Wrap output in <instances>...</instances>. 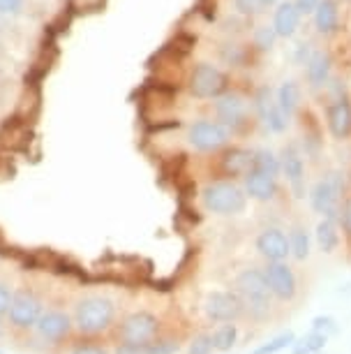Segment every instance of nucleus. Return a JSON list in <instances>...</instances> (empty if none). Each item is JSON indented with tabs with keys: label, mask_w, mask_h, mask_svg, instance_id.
I'll return each mask as SVG.
<instances>
[{
	"label": "nucleus",
	"mask_w": 351,
	"mask_h": 354,
	"mask_svg": "<svg viewBox=\"0 0 351 354\" xmlns=\"http://www.w3.org/2000/svg\"><path fill=\"white\" fill-rule=\"evenodd\" d=\"M236 292L243 299L245 310H250V315L257 319L266 317L270 313V301H273V294L268 290V283L263 278L261 269H245L238 273L236 278Z\"/></svg>",
	"instance_id": "f257e3e1"
},
{
	"label": "nucleus",
	"mask_w": 351,
	"mask_h": 354,
	"mask_svg": "<svg viewBox=\"0 0 351 354\" xmlns=\"http://www.w3.org/2000/svg\"><path fill=\"white\" fill-rule=\"evenodd\" d=\"M347 192L344 185V174L342 171H328L317 181L310 195V206L314 213H319L323 218H335L340 220V206Z\"/></svg>",
	"instance_id": "f03ea898"
},
{
	"label": "nucleus",
	"mask_w": 351,
	"mask_h": 354,
	"mask_svg": "<svg viewBox=\"0 0 351 354\" xmlns=\"http://www.w3.org/2000/svg\"><path fill=\"white\" fill-rule=\"evenodd\" d=\"M203 206L217 216H236L248 204V192L231 181H215L201 192Z\"/></svg>",
	"instance_id": "7ed1b4c3"
},
{
	"label": "nucleus",
	"mask_w": 351,
	"mask_h": 354,
	"mask_svg": "<svg viewBox=\"0 0 351 354\" xmlns=\"http://www.w3.org/2000/svg\"><path fill=\"white\" fill-rule=\"evenodd\" d=\"M114 317H116V306L109 299L92 297V299H83L77 306L74 322L79 331L90 336V333H102L104 329H109Z\"/></svg>",
	"instance_id": "20e7f679"
},
{
	"label": "nucleus",
	"mask_w": 351,
	"mask_h": 354,
	"mask_svg": "<svg viewBox=\"0 0 351 354\" xmlns=\"http://www.w3.org/2000/svg\"><path fill=\"white\" fill-rule=\"evenodd\" d=\"M229 91V77L210 63H199L190 72V93L199 100H217Z\"/></svg>",
	"instance_id": "39448f33"
},
{
	"label": "nucleus",
	"mask_w": 351,
	"mask_h": 354,
	"mask_svg": "<svg viewBox=\"0 0 351 354\" xmlns=\"http://www.w3.org/2000/svg\"><path fill=\"white\" fill-rule=\"evenodd\" d=\"M252 109H254V118L263 125V130L273 132V135H282L291 121V118L284 116L280 106H277L275 93L270 86L257 88V93L252 95Z\"/></svg>",
	"instance_id": "423d86ee"
},
{
	"label": "nucleus",
	"mask_w": 351,
	"mask_h": 354,
	"mask_svg": "<svg viewBox=\"0 0 351 354\" xmlns=\"http://www.w3.org/2000/svg\"><path fill=\"white\" fill-rule=\"evenodd\" d=\"M190 144L194 146L197 151L201 153H213L224 149L231 142V130L224 128L220 121H208V118H201V121L190 125Z\"/></svg>",
	"instance_id": "0eeeda50"
},
{
	"label": "nucleus",
	"mask_w": 351,
	"mask_h": 354,
	"mask_svg": "<svg viewBox=\"0 0 351 354\" xmlns=\"http://www.w3.org/2000/svg\"><path fill=\"white\" fill-rule=\"evenodd\" d=\"M215 116L224 128H229L231 132L243 130L250 123V104L248 100L238 93H224L217 97L215 102Z\"/></svg>",
	"instance_id": "6e6552de"
},
{
	"label": "nucleus",
	"mask_w": 351,
	"mask_h": 354,
	"mask_svg": "<svg viewBox=\"0 0 351 354\" xmlns=\"http://www.w3.org/2000/svg\"><path fill=\"white\" fill-rule=\"evenodd\" d=\"M280 167L287 178L291 192L296 199L305 195V160H303V151L296 142H289L280 153Z\"/></svg>",
	"instance_id": "1a4fd4ad"
},
{
	"label": "nucleus",
	"mask_w": 351,
	"mask_h": 354,
	"mask_svg": "<svg viewBox=\"0 0 351 354\" xmlns=\"http://www.w3.org/2000/svg\"><path fill=\"white\" fill-rule=\"evenodd\" d=\"M261 271L268 283V290L275 299H280V301H294L298 294V283H296V273L291 271V266L287 262H266Z\"/></svg>",
	"instance_id": "9d476101"
},
{
	"label": "nucleus",
	"mask_w": 351,
	"mask_h": 354,
	"mask_svg": "<svg viewBox=\"0 0 351 354\" xmlns=\"http://www.w3.org/2000/svg\"><path fill=\"white\" fill-rule=\"evenodd\" d=\"M203 308L213 322H234L245 313V304L238 292H213L208 294Z\"/></svg>",
	"instance_id": "9b49d317"
},
{
	"label": "nucleus",
	"mask_w": 351,
	"mask_h": 354,
	"mask_svg": "<svg viewBox=\"0 0 351 354\" xmlns=\"http://www.w3.org/2000/svg\"><path fill=\"white\" fill-rule=\"evenodd\" d=\"M10 322L17 329H30L37 324V319L42 317V304L37 297H32L30 292H19L12 297V306L8 310Z\"/></svg>",
	"instance_id": "f8f14e48"
},
{
	"label": "nucleus",
	"mask_w": 351,
	"mask_h": 354,
	"mask_svg": "<svg viewBox=\"0 0 351 354\" xmlns=\"http://www.w3.org/2000/svg\"><path fill=\"white\" fill-rule=\"evenodd\" d=\"M160 331V322L150 313H134L123 322L121 338L123 343H150Z\"/></svg>",
	"instance_id": "ddd939ff"
},
{
	"label": "nucleus",
	"mask_w": 351,
	"mask_h": 354,
	"mask_svg": "<svg viewBox=\"0 0 351 354\" xmlns=\"http://www.w3.org/2000/svg\"><path fill=\"white\" fill-rule=\"evenodd\" d=\"M257 252L266 259V262H287L291 255L289 250V236L280 227H266L257 236Z\"/></svg>",
	"instance_id": "4468645a"
},
{
	"label": "nucleus",
	"mask_w": 351,
	"mask_h": 354,
	"mask_svg": "<svg viewBox=\"0 0 351 354\" xmlns=\"http://www.w3.org/2000/svg\"><path fill=\"white\" fill-rule=\"evenodd\" d=\"M326 123L335 139L351 137V97L342 95L326 106Z\"/></svg>",
	"instance_id": "2eb2a0df"
},
{
	"label": "nucleus",
	"mask_w": 351,
	"mask_h": 354,
	"mask_svg": "<svg viewBox=\"0 0 351 354\" xmlns=\"http://www.w3.org/2000/svg\"><path fill=\"white\" fill-rule=\"evenodd\" d=\"M330 77H333V56L326 49H314L305 63V82L310 91H321Z\"/></svg>",
	"instance_id": "dca6fc26"
},
{
	"label": "nucleus",
	"mask_w": 351,
	"mask_h": 354,
	"mask_svg": "<svg viewBox=\"0 0 351 354\" xmlns=\"http://www.w3.org/2000/svg\"><path fill=\"white\" fill-rule=\"evenodd\" d=\"M220 167L224 176H248L250 171L254 169V151L250 149H241V146H231L222 153L220 158Z\"/></svg>",
	"instance_id": "f3484780"
},
{
	"label": "nucleus",
	"mask_w": 351,
	"mask_h": 354,
	"mask_svg": "<svg viewBox=\"0 0 351 354\" xmlns=\"http://www.w3.org/2000/svg\"><path fill=\"white\" fill-rule=\"evenodd\" d=\"M301 26V12L294 5V0H280L273 10V28L280 39H291Z\"/></svg>",
	"instance_id": "a211bd4d"
},
{
	"label": "nucleus",
	"mask_w": 351,
	"mask_h": 354,
	"mask_svg": "<svg viewBox=\"0 0 351 354\" xmlns=\"http://www.w3.org/2000/svg\"><path fill=\"white\" fill-rule=\"evenodd\" d=\"M243 181H245V192L252 199H257V202H273V199L280 195L277 178L268 176V174H263V171L252 169Z\"/></svg>",
	"instance_id": "6ab92c4d"
},
{
	"label": "nucleus",
	"mask_w": 351,
	"mask_h": 354,
	"mask_svg": "<svg viewBox=\"0 0 351 354\" xmlns=\"http://www.w3.org/2000/svg\"><path fill=\"white\" fill-rule=\"evenodd\" d=\"M37 333L42 336L44 340H51V343H56V340H63L65 336L70 333V317L65 315L61 310H46L42 313V317L37 319Z\"/></svg>",
	"instance_id": "aec40b11"
},
{
	"label": "nucleus",
	"mask_w": 351,
	"mask_h": 354,
	"mask_svg": "<svg viewBox=\"0 0 351 354\" xmlns=\"http://www.w3.org/2000/svg\"><path fill=\"white\" fill-rule=\"evenodd\" d=\"M312 17H314V28L319 35L330 37L340 30V3L337 0H319Z\"/></svg>",
	"instance_id": "412c9836"
},
{
	"label": "nucleus",
	"mask_w": 351,
	"mask_h": 354,
	"mask_svg": "<svg viewBox=\"0 0 351 354\" xmlns=\"http://www.w3.org/2000/svg\"><path fill=\"white\" fill-rule=\"evenodd\" d=\"M275 100L277 106L284 111L287 118H294L298 111H301V102H303V88L301 84L294 82V79H287V82L280 84V88L275 91Z\"/></svg>",
	"instance_id": "4be33fe9"
},
{
	"label": "nucleus",
	"mask_w": 351,
	"mask_h": 354,
	"mask_svg": "<svg viewBox=\"0 0 351 354\" xmlns=\"http://www.w3.org/2000/svg\"><path fill=\"white\" fill-rule=\"evenodd\" d=\"M317 243L323 252H333L340 245V223L335 218H323L317 225Z\"/></svg>",
	"instance_id": "5701e85b"
},
{
	"label": "nucleus",
	"mask_w": 351,
	"mask_h": 354,
	"mask_svg": "<svg viewBox=\"0 0 351 354\" xmlns=\"http://www.w3.org/2000/svg\"><path fill=\"white\" fill-rule=\"evenodd\" d=\"M289 250H291V257L296 262H305L310 257V234L305 230V225L296 223L294 227L289 230Z\"/></svg>",
	"instance_id": "b1692460"
},
{
	"label": "nucleus",
	"mask_w": 351,
	"mask_h": 354,
	"mask_svg": "<svg viewBox=\"0 0 351 354\" xmlns=\"http://www.w3.org/2000/svg\"><path fill=\"white\" fill-rule=\"evenodd\" d=\"M254 169L257 171H263L268 176H280L282 174V167H280V156H275L273 151L268 149H259L254 151Z\"/></svg>",
	"instance_id": "393cba45"
},
{
	"label": "nucleus",
	"mask_w": 351,
	"mask_h": 354,
	"mask_svg": "<svg viewBox=\"0 0 351 354\" xmlns=\"http://www.w3.org/2000/svg\"><path fill=\"white\" fill-rule=\"evenodd\" d=\"M277 39H280V37H277L273 24H259L252 30V46H254V51H261V53L270 51L275 46Z\"/></svg>",
	"instance_id": "a878e982"
},
{
	"label": "nucleus",
	"mask_w": 351,
	"mask_h": 354,
	"mask_svg": "<svg viewBox=\"0 0 351 354\" xmlns=\"http://www.w3.org/2000/svg\"><path fill=\"white\" fill-rule=\"evenodd\" d=\"M326 340L328 336H323V333L310 331L308 336H303L301 340H294L291 354H319L323 347H326Z\"/></svg>",
	"instance_id": "bb28decb"
},
{
	"label": "nucleus",
	"mask_w": 351,
	"mask_h": 354,
	"mask_svg": "<svg viewBox=\"0 0 351 354\" xmlns=\"http://www.w3.org/2000/svg\"><path fill=\"white\" fill-rule=\"evenodd\" d=\"M238 340V329L234 322H224L213 333V347L217 352H229Z\"/></svg>",
	"instance_id": "cd10ccee"
},
{
	"label": "nucleus",
	"mask_w": 351,
	"mask_h": 354,
	"mask_svg": "<svg viewBox=\"0 0 351 354\" xmlns=\"http://www.w3.org/2000/svg\"><path fill=\"white\" fill-rule=\"evenodd\" d=\"M254 46H243V44H236V42H229V44H224V49H222V61L227 63V65H234V68H243L245 63H248V58H250V51H252Z\"/></svg>",
	"instance_id": "c85d7f7f"
},
{
	"label": "nucleus",
	"mask_w": 351,
	"mask_h": 354,
	"mask_svg": "<svg viewBox=\"0 0 351 354\" xmlns=\"http://www.w3.org/2000/svg\"><path fill=\"white\" fill-rule=\"evenodd\" d=\"M294 340H296L294 331L280 333V336H277V338H273V340H268V343L259 345L254 352H250V354H277V352H282L284 347H289L291 343H294Z\"/></svg>",
	"instance_id": "c756f323"
},
{
	"label": "nucleus",
	"mask_w": 351,
	"mask_h": 354,
	"mask_svg": "<svg viewBox=\"0 0 351 354\" xmlns=\"http://www.w3.org/2000/svg\"><path fill=\"white\" fill-rule=\"evenodd\" d=\"M234 8L241 17L254 19V17H261L263 12L268 10V5H266V0H234Z\"/></svg>",
	"instance_id": "7c9ffc66"
},
{
	"label": "nucleus",
	"mask_w": 351,
	"mask_h": 354,
	"mask_svg": "<svg viewBox=\"0 0 351 354\" xmlns=\"http://www.w3.org/2000/svg\"><path fill=\"white\" fill-rule=\"evenodd\" d=\"M340 230L344 232L347 241H351V190L344 192V199H342V206H340Z\"/></svg>",
	"instance_id": "2f4dec72"
},
{
	"label": "nucleus",
	"mask_w": 351,
	"mask_h": 354,
	"mask_svg": "<svg viewBox=\"0 0 351 354\" xmlns=\"http://www.w3.org/2000/svg\"><path fill=\"white\" fill-rule=\"evenodd\" d=\"M107 0H70V10L74 15H92V12H99L104 8Z\"/></svg>",
	"instance_id": "473e14b6"
},
{
	"label": "nucleus",
	"mask_w": 351,
	"mask_h": 354,
	"mask_svg": "<svg viewBox=\"0 0 351 354\" xmlns=\"http://www.w3.org/2000/svg\"><path fill=\"white\" fill-rule=\"evenodd\" d=\"M312 331L323 333V336H330V333L337 331V322L330 315H319V317L312 319Z\"/></svg>",
	"instance_id": "72a5a7b5"
},
{
	"label": "nucleus",
	"mask_w": 351,
	"mask_h": 354,
	"mask_svg": "<svg viewBox=\"0 0 351 354\" xmlns=\"http://www.w3.org/2000/svg\"><path fill=\"white\" fill-rule=\"evenodd\" d=\"M213 336H197L194 340H192V345H190V350L188 354H213Z\"/></svg>",
	"instance_id": "f704fd0d"
},
{
	"label": "nucleus",
	"mask_w": 351,
	"mask_h": 354,
	"mask_svg": "<svg viewBox=\"0 0 351 354\" xmlns=\"http://www.w3.org/2000/svg\"><path fill=\"white\" fill-rule=\"evenodd\" d=\"M116 354H153V340L150 343H123Z\"/></svg>",
	"instance_id": "c9c22d12"
},
{
	"label": "nucleus",
	"mask_w": 351,
	"mask_h": 354,
	"mask_svg": "<svg viewBox=\"0 0 351 354\" xmlns=\"http://www.w3.org/2000/svg\"><path fill=\"white\" fill-rule=\"evenodd\" d=\"M312 51H314V46L312 42H301L296 46V51H294V61L296 65H305L310 61V56H312Z\"/></svg>",
	"instance_id": "e433bc0d"
},
{
	"label": "nucleus",
	"mask_w": 351,
	"mask_h": 354,
	"mask_svg": "<svg viewBox=\"0 0 351 354\" xmlns=\"http://www.w3.org/2000/svg\"><path fill=\"white\" fill-rule=\"evenodd\" d=\"M23 8V0H0V15H19Z\"/></svg>",
	"instance_id": "4c0bfd02"
},
{
	"label": "nucleus",
	"mask_w": 351,
	"mask_h": 354,
	"mask_svg": "<svg viewBox=\"0 0 351 354\" xmlns=\"http://www.w3.org/2000/svg\"><path fill=\"white\" fill-rule=\"evenodd\" d=\"M294 5L298 8V12H301V17H308V15H314L319 0H294Z\"/></svg>",
	"instance_id": "58836bf2"
},
{
	"label": "nucleus",
	"mask_w": 351,
	"mask_h": 354,
	"mask_svg": "<svg viewBox=\"0 0 351 354\" xmlns=\"http://www.w3.org/2000/svg\"><path fill=\"white\" fill-rule=\"evenodd\" d=\"M12 297H14V294H12L8 287H5L3 283H0V315H5V313L10 310V306H12Z\"/></svg>",
	"instance_id": "ea45409f"
},
{
	"label": "nucleus",
	"mask_w": 351,
	"mask_h": 354,
	"mask_svg": "<svg viewBox=\"0 0 351 354\" xmlns=\"http://www.w3.org/2000/svg\"><path fill=\"white\" fill-rule=\"evenodd\" d=\"M72 354H107L102 350V347H95V345H81V347H77Z\"/></svg>",
	"instance_id": "a19ab883"
},
{
	"label": "nucleus",
	"mask_w": 351,
	"mask_h": 354,
	"mask_svg": "<svg viewBox=\"0 0 351 354\" xmlns=\"http://www.w3.org/2000/svg\"><path fill=\"white\" fill-rule=\"evenodd\" d=\"M277 3H280V0H266V5H268V8H270V5H277Z\"/></svg>",
	"instance_id": "79ce46f5"
}]
</instances>
